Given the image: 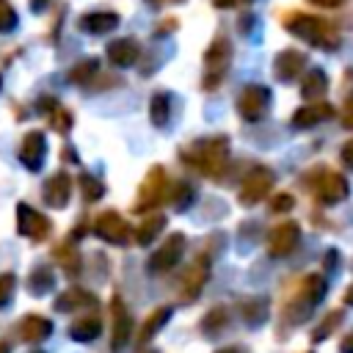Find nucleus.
I'll list each match as a JSON object with an SVG mask.
<instances>
[{
	"label": "nucleus",
	"mask_w": 353,
	"mask_h": 353,
	"mask_svg": "<svg viewBox=\"0 0 353 353\" xmlns=\"http://www.w3.org/2000/svg\"><path fill=\"white\" fill-rule=\"evenodd\" d=\"M284 25L303 41H309L312 47H320V50H334L339 44V33L336 28L323 19V17H314V14H290L284 17Z\"/></svg>",
	"instance_id": "nucleus-1"
},
{
	"label": "nucleus",
	"mask_w": 353,
	"mask_h": 353,
	"mask_svg": "<svg viewBox=\"0 0 353 353\" xmlns=\"http://www.w3.org/2000/svg\"><path fill=\"white\" fill-rule=\"evenodd\" d=\"M226 154H229V146H226V138H212V141H201L196 143L193 149H188L182 157L199 168L201 174L207 176H218L226 165Z\"/></svg>",
	"instance_id": "nucleus-2"
},
{
	"label": "nucleus",
	"mask_w": 353,
	"mask_h": 353,
	"mask_svg": "<svg viewBox=\"0 0 353 353\" xmlns=\"http://www.w3.org/2000/svg\"><path fill=\"white\" fill-rule=\"evenodd\" d=\"M323 295H325V279L323 276H309L303 284H301V290L295 292V298L284 306V320L290 317L292 323H301L320 301H323Z\"/></svg>",
	"instance_id": "nucleus-3"
},
{
	"label": "nucleus",
	"mask_w": 353,
	"mask_h": 353,
	"mask_svg": "<svg viewBox=\"0 0 353 353\" xmlns=\"http://www.w3.org/2000/svg\"><path fill=\"white\" fill-rule=\"evenodd\" d=\"M232 58V47L226 39H215L210 44V50L204 52V88H215L223 80V72L229 66Z\"/></svg>",
	"instance_id": "nucleus-4"
},
{
	"label": "nucleus",
	"mask_w": 353,
	"mask_h": 353,
	"mask_svg": "<svg viewBox=\"0 0 353 353\" xmlns=\"http://www.w3.org/2000/svg\"><path fill=\"white\" fill-rule=\"evenodd\" d=\"M268 105H270V91L265 85H245L237 99V110L245 121H259L265 116Z\"/></svg>",
	"instance_id": "nucleus-5"
},
{
	"label": "nucleus",
	"mask_w": 353,
	"mask_h": 353,
	"mask_svg": "<svg viewBox=\"0 0 353 353\" xmlns=\"http://www.w3.org/2000/svg\"><path fill=\"white\" fill-rule=\"evenodd\" d=\"M270 188H273V174L265 165H256V168L248 171V176L240 185V201L243 204H256L270 193Z\"/></svg>",
	"instance_id": "nucleus-6"
},
{
	"label": "nucleus",
	"mask_w": 353,
	"mask_h": 353,
	"mask_svg": "<svg viewBox=\"0 0 353 353\" xmlns=\"http://www.w3.org/2000/svg\"><path fill=\"white\" fill-rule=\"evenodd\" d=\"M163 193H165V174L163 168H152L141 185V193H138V204L135 210L138 212H146V210H154L160 201H163Z\"/></svg>",
	"instance_id": "nucleus-7"
},
{
	"label": "nucleus",
	"mask_w": 353,
	"mask_h": 353,
	"mask_svg": "<svg viewBox=\"0 0 353 353\" xmlns=\"http://www.w3.org/2000/svg\"><path fill=\"white\" fill-rule=\"evenodd\" d=\"M182 248H185V234H171V237L154 251V256L149 259V268H152V270H171V268L179 262Z\"/></svg>",
	"instance_id": "nucleus-8"
},
{
	"label": "nucleus",
	"mask_w": 353,
	"mask_h": 353,
	"mask_svg": "<svg viewBox=\"0 0 353 353\" xmlns=\"http://www.w3.org/2000/svg\"><path fill=\"white\" fill-rule=\"evenodd\" d=\"M97 234H99L102 240H108V243L121 245V243L130 240V226H127V221H124L119 212H105V215H99V221H97Z\"/></svg>",
	"instance_id": "nucleus-9"
},
{
	"label": "nucleus",
	"mask_w": 353,
	"mask_h": 353,
	"mask_svg": "<svg viewBox=\"0 0 353 353\" xmlns=\"http://www.w3.org/2000/svg\"><path fill=\"white\" fill-rule=\"evenodd\" d=\"M298 237H301L298 223L287 221V223H281V226H276V229L270 232V237H268V248H270L273 256H284V254H290V251L298 245Z\"/></svg>",
	"instance_id": "nucleus-10"
},
{
	"label": "nucleus",
	"mask_w": 353,
	"mask_h": 353,
	"mask_svg": "<svg viewBox=\"0 0 353 353\" xmlns=\"http://www.w3.org/2000/svg\"><path fill=\"white\" fill-rule=\"evenodd\" d=\"M306 69V55L298 52V50H284L281 55H276V63H273V74L284 83L295 80L298 74H303Z\"/></svg>",
	"instance_id": "nucleus-11"
},
{
	"label": "nucleus",
	"mask_w": 353,
	"mask_h": 353,
	"mask_svg": "<svg viewBox=\"0 0 353 353\" xmlns=\"http://www.w3.org/2000/svg\"><path fill=\"white\" fill-rule=\"evenodd\" d=\"M314 190H317V199L323 204H336V201H342L347 196V179L342 174H336V171H328V174H323V179L317 182Z\"/></svg>",
	"instance_id": "nucleus-12"
},
{
	"label": "nucleus",
	"mask_w": 353,
	"mask_h": 353,
	"mask_svg": "<svg viewBox=\"0 0 353 353\" xmlns=\"http://www.w3.org/2000/svg\"><path fill=\"white\" fill-rule=\"evenodd\" d=\"M331 116H334L331 105H325V102H306L301 110H295L292 121H295V127H314V124H320V121H325Z\"/></svg>",
	"instance_id": "nucleus-13"
},
{
	"label": "nucleus",
	"mask_w": 353,
	"mask_h": 353,
	"mask_svg": "<svg viewBox=\"0 0 353 353\" xmlns=\"http://www.w3.org/2000/svg\"><path fill=\"white\" fill-rule=\"evenodd\" d=\"M108 55L116 66H132L135 58H138V44L132 39H116L110 47H108Z\"/></svg>",
	"instance_id": "nucleus-14"
},
{
	"label": "nucleus",
	"mask_w": 353,
	"mask_h": 353,
	"mask_svg": "<svg viewBox=\"0 0 353 353\" xmlns=\"http://www.w3.org/2000/svg\"><path fill=\"white\" fill-rule=\"evenodd\" d=\"M110 309H113V325H116V331H113V347L116 350H121L124 347V342H127V336H130V317H127V309H124V303L116 298L113 303H110Z\"/></svg>",
	"instance_id": "nucleus-15"
},
{
	"label": "nucleus",
	"mask_w": 353,
	"mask_h": 353,
	"mask_svg": "<svg viewBox=\"0 0 353 353\" xmlns=\"http://www.w3.org/2000/svg\"><path fill=\"white\" fill-rule=\"evenodd\" d=\"M19 229L25 234H30V237H44L47 229H50V223H47L44 215H39V212H33L28 207H19Z\"/></svg>",
	"instance_id": "nucleus-16"
},
{
	"label": "nucleus",
	"mask_w": 353,
	"mask_h": 353,
	"mask_svg": "<svg viewBox=\"0 0 353 353\" xmlns=\"http://www.w3.org/2000/svg\"><path fill=\"white\" fill-rule=\"evenodd\" d=\"M119 25V17L110 14V11H97V14H88L80 19V28L88 30V33H108Z\"/></svg>",
	"instance_id": "nucleus-17"
},
{
	"label": "nucleus",
	"mask_w": 353,
	"mask_h": 353,
	"mask_svg": "<svg viewBox=\"0 0 353 353\" xmlns=\"http://www.w3.org/2000/svg\"><path fill=\"white\" fill-rule=\"evenodd\" d=\"M325 88H328V77H325V72H320V69H312L309 74H306V80H303V99L306 102H320L323 99V94H325Z\"/></svg>",
	"instance_id": "nucleus-18"
},
{
	"label": "nucleus",
	"mask_w": 353,
	"mask_h": 353,
	"mask_svg": "<svg viewBox=\"0 0 353 353\" xmlns=\"http://www.w3.org/2000/svg\"><path fill=\"white\" fill-rule=\"evenodd\" d=\"M44 152H47L44 135H41V132H30V135L25 138V149H22V160L28 163V168H39L41 160H44Z\"/></svg>",
	"instance_id": "nucleus-19"
},
{
	"label": "nucleus",
	"mask_w": 353,
	"mask_h": 353,
	"mask_svg": "<svg viewBox=\"0 0 353 353\" xmlns=\"http://www.w3.org/2000/svg\"><path fill=\"white\" fill-rule=\"evenodd\" d=\"M69 176L66 174H55L47 185V204L50 207H63L69 201Z\"/></svg>",
	"instance_id": "nucleus-20"
},
{
	"label": "nucleus",
	"mask_w": 353,
	"mask_h": 353,
	"mask_svg": "<svg viewBox=\"0 0 353 353\" xmlns=\"http://www.w3.org/2000/svg\"><path fill=\"white\" fill-rule=\"evenodd\" d=\"M204 279H207V262H196L190 270H188V279H185V290H182V295H185V301H190V298H196V292L204 287Z\"/></svg>",
	"instance_id": "nucleus-21"
},
{
	"label": "nucleus",
	"mask_w": 353,
	"mask_h": 353,
	"mask_svg": "<svg viewBox=\"0 0 353 353\" xmlns=\"http://www.w3.org/2000/svg\"><path fill=\"white\" fill-rule=\"evenodd\" d=\"M165 226V215H152V218H146L141 226H138V232H135V240L141 243V245H149L157 234H160V229Z\"/></svg>",
	"instance_id": "nucleus-22"
},
{
	"label": "nucleus",
	"mask_w": 353,
	"mask_h": 353,
	"mask_svg": "<svg viewBox=\"0 0 353 353\" xmlns=\"http://www.w3.org/2000/svg\"><path fill=\"white\" fill-rule=\"evenodd\" d=\"M168 314H171V309H168V306H160L154 314H149V320L143 323L141 336H138V339H141V345H143V342H149V339H152V334H157V331L163 328V323L168 320Z\"/></svg>",
	"instance_id": "nucleus-23"
},
{
	"label": "nucleus",
	"mask_w": 353,
	"mask_h": 353,
	"mask_svg": "<svg viewBox=\"0 0 353 353\" xmlns=\"http://www.w3.org/2000/svg\"><path fill=\"white\" fill-rule=\"evenodd\" d=\"M99 331H102V325H99L97 317H83V320H77V323L72 325V336H74L77 342H88V339L99 336Z\"/></svg>",
	"instance_id": "nucleus-24"
},
{
	"label": "nucleus",
	"mask_w": 353,
	"mask_h": 353,
	"mask_svg": "<svg viewBox=\"0 0 353 353\" xmlns=\"http://www.w3.org/2000/svg\"><path fill=\"white\" fill-rule=\"evenodd\" d=\"M50 328H52V325H50L44 317H28L25 325H22V336L30 339V342H39V339H44V336L50 334Z\"/></svg>",
	"instance_id": "nucleus-25"
},
{
	"label": "nucleus",
	"mask_w": 353,
	"mask_h": 353,
	"mask_svg": "<svg viewBox=\"0 0 353 353\" xmlns=\"http://www.w3.org/2000/svg\"><path fill=\"white\" fill-rule=\"evenodd\" d=\"M193 199H196V190H193L188 182H176V185H171V201H174L176 210H188V207L193 204Z\"/></svg>",
	"instance_id": "nucleus-26"
},
{
	"label": "nucleus",
	"mask_w": 353,
	"mask_h": 353,
	"mask_svg": "<svg viewBox=\"0 0 353 353\" xmlns=\"http://www.w3.org/2000/svg\"><path fill=\"white\" fill-rule=\"evenodd\" d=\"M149 113H152V121H154L157 127H165L168 113H171V102H168V97H165V94L152 97V108H149Z\"/></svg>",
	"instance_id": "nucleus-27"
},
{
	"label": "nucleus",
	"mask_w": 353,
	"mask_h": 353,
	"mask_svg": "<svg viewBox=\"0 0 353 353\" xmlns=\"http://www.w3.org/2000/svg\"><path fill=\"white\" fill-rule=\"evenodd\" d=\"M240 312H243V317H245L251 325H259V323L265 320V314H268V303H265V301H259V298H254V301L243 303V306H240Z\"/></svg>",
	"instance_id": "nucleus-28"
},
{
	"label": "nucleus",
	"mask_w": 353,
	"mask_h": 353,
	"mask_svg": "<svg viewBox=\"0 0 353 353\" xmlns=\"http://www.w3.org/2000/svg\"><path fill=\"white\" fill-rule=\"evenodd\" d=\"M223 320H226V312H223V309H212V312H210V314H207V317H204V320H201V331H204V334H210V336H212V334H215V328H218V325H221V328H223Z\"/></svg>",
	"instance_id": "nucleus-29"
},
{
	"label": "nucleus",
	"mask_w": 353,
	"mask_h": 353,
	"mask_svg": "<svg viewBox=\"0 0 353 353\" xmlns=\"http://www.w3.org/2000/svg\"><path fill=\"white\" fill-rule=\"evenodd\" d=\"M339 320H342V312H331V314L323 320V325L314 331V339H325V336L339 325Z\"/></svg>",
	"instance_id": "nucleus-30"
},
{
	"label": "nucleus",
	"mask_w": 353,
	"mask_h": 353,
	"mask_svg": "<svg viewBox=\"0 0 353 353\" xmlns=\"http://www.w3.org/2000/svg\"><path fill=\"white\" fill-rule=\"evenodd\" d=\"M80 185H83V196H85L88 201H94V199L102 196V185H99L94 176H80Z\"/></svg>",
	"instance_id": "nucleus-31"
},
{
	"label": "nucleus",
	"mask_w": 353,
	"mask_h": 353,
	"mask_svg": "<svg viewBox=\"0 0 353 353\" xmlns=\"http://www.w3.org/2000/svg\"><path fill=\"white\" fill-rule=\"evenodd\" d=\"M292 204H295V199H292L290 193H279V196L270 201V210H273V212H287Z\"/></svg>",
	"instance_id": "nucleus-32"
},
{
	"label": "nucleus",
	"mask_w": 353,
	"mask_h": 353,
	"mask_svg": "<svg viewBox=\"0 0 353 353\" xmlns=\"http://www.w3.org/2000/svg\"><path fill=\"white\" fill-rule=\"evenodd\" d=\"M94 69H97V63H94V61H85L83 66L74 69V80H85L88 74H94Z\"/></svg>",
	"instance_id": "nucleus-33"
},
{
	"label": "nucleus",
	"mask_w": 353,
	"mask_h": 353,
	"mask_svg": "<svg viewBox=\"0 0 353 353\" xmlns=\"http://www.w3.org/2000/svg\"><path fill=\"white\" fill-rule=\"evenodd\" d=\"M11 290H14V279H11V276H3V279H0V303L11 295Z\"/></svg>",
	"instance_id": "nucleus-34"
},
{
	"label": "nucleus",
	"mask_w": 353,
	"mask_h": 353,
	"mask_svg": "<svg viewBox=\"0 0 353 353\" xmlns=\"http://www.w3.org/2000/svg\"><path fill=\"white\" fill-rule=\"evenodd\" d=\"M342 124L345 127H353V97H347V102L342 108Z\"/></svg>",
	"instance_id": "nucleus-35"
},
{
	"label": "nucleus",
	"mask_w": 353,
	"mask_h": 353,
	"mask_svg": "<svg viewBox=\"0 0 353 353\" xmlns=\"http://www.w3.org/2000/svg\"><path fill=\"white\" fill-rule=\"evenodd\" d=\"M342 163H345L347 168H353V141H347V143L342 146Z\"/></svg>",
	"instance_id": "nucleus-36"
},
{
	"label": "nucleus",
	"mask_w": 353,
	"mask_h": 353,
	"mask_svg": "<svg viewBox=\"0 0 353 353\" xmlns=\"http://www.w3.org/2000/svg\"><path fill=\"white\" fill-rule=\"evenodd\" d=\"M339 350H342V353H353V331H350V334H347V336L342 339V345H339Z\"/></svg>",
	"instance_id": "nucleus-37"
},
{
	"label": "nucleus",
	"mask_w": 353,
	"mask_h": 353,
	"mask_svg": "<svg viewBox=\"0 0 353 353\" xmlns=\"http://www.w3.org/2000/svg\"><path fill=\"white\" fill-rule=\"evenodd\" d=\"M243 3H248V0H215L218 8H234V6H243Z\"/></svg>",
	"instance_id": "nucleus-38"
},
{
	"label": "nucleus",
	"mask_w": 353,
	"mask_h": 353,
	"mask_svg": "<svg viewBox=\"0 0 353 353\" xmlns=\"http://www.w3.org/2000/svg\"><path fill=\"white\" fill-rule=\"evenodd\" d=\"M314 6H339L342 0H312Z\"/></svg>",
	"instance_id": "nucleus-39"
},
{
	"label": "nucleus",
	"mask_w": 353,
	"mask_h": 353,
	"mask_svg": "<svg viewBox=\"0 0 353 353\" xmlns=\"http://www.w3.org/2000/svg\"><path fill=\"white\" fill-rule=\"evenodd\" d=\"M218 353H240V350H237V347H221Z\"/></svg>",
	"instance_id": "nucleus-40"
},
{
	"label": "nucleus",
	"mask_w": 353,
	"mask_h": 353,
	"mask_svg": "<svg viewBox=\"0 0 353 353\" xmlns=\"http://www.w3.org/2000/svg\"><path fill=\"white\" fill-rule=\"evenodd\" d=\"M345 301H347V303H350V306H353V287H350V290H347V295H345Z\"/></svg>",
	"instance_id": "nucleus-41"
}]
</instances>
